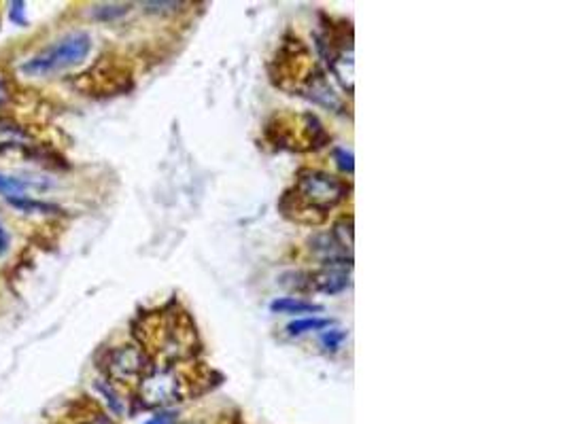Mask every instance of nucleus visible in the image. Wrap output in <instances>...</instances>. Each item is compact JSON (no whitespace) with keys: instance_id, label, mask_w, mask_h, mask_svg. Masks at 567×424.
<instances>
[{"instance_id":"nucleus-1","label":"nucleus","mask_w":567,"mask_h":424,"mask_svg":"<svg viewBox=\"0 0 567 424\" xmlns=\"http://www.w3.org/2000/svg\"><path fill=\"white\" fill-rule=\"evenodd\" d=\"M344 198L347 187L341 178L323 170H302L294 189L280 200V210L298 223L319 225L327 219V212L336 208Z\"/></svg>"},{"instance_id":"nucleus-11","label":"nucleus","mask_w":567,"mask_h":424,"mask_svg":"<svg viewBox=\"0 0 567 424\" xmlns=\"http://www.w3.org/2000/svg\"><path fill=\"white\" fill-rule=\"evenodd\" d=\"M344 339V331H326L323 333V344H326L327 348H332V350H336L338 346H341V342Z\"/></svg>"},{"instance_id":"nucleus-10","label":"nucleus","mask_w":567,"mask_h":424,"mask_svg":"<svg viewBox=\"0 0 567 424\" xmlns=\"http://www.w3.org/2000/svg\"><path fill=\"white\" fill-rule=\"evenodd\" d=\"M332 236H333V240L338 242V246L347 253V248L353 246V219L351 216L338 223L336 230L332 231Z\"/></svg>"},{"instance_id":"nucleus-15","label":"nucleus","mask_w":567,"mask_h":424,"mask_svg":"<svg viewBox=\"0 0 567 424\" xmlns=\"http://www.w3.org/2000/svg\"><path fill=\"white\" fill-rule=\"evenodd\" d=\"M9 246H11V236H9L7 227L3 225V221H0V257L9 251Z\"/></svg>"},{"instance_id":"nucleus-14","label":"nucleus","mask_w":567,"mask_h":424,"mask_svg":"<svg viewBox=\"0 0 567 424\" xmlns=\"http://www.w3.org/2000/svg\"><path fill=\"white\" fill-rule=\"evenodd\" d=\"M336 159H338V163H341L342 170H349V172H353V155H351V153H347L344 148H336Z\"/></svg>"},{"instance_id":"nucleus-6","label":"nucleus","mask_w":567,"mask_h":424,"mask_svg":"<svg viewBox=\"0 0 567 424\" xmlns=\"http://www.w3.org/2000/svg\"><path fill=\"white\" fill-rule=\"evenodd\" d=\"M34 140L30 132L15 121L0 119V151H13V148H28Z\"/></svg>"},{"instance_id":"nucleus-16","label":"nucleus","mask_w":567,"mask_h":424,"mask_svg":"<svg viewBox=\"0 0 567 424\" xmlns=\"http://www.w3.org/2000/svg\"><path fill=\"white\" fill-rule=\"evenodd\" d=\"M145 7H147V11H156V13H160V11H166V9H171V11L179 9L181 4L179 3H147Z\"/></svg>"},{"instance_id":"nucleus-7","label":"nucleus","mask_w":567,"mask_h":424,"mask_svg":"<svg viewBox=\"0 0 567 424\" xmlns=\"http://www.w3.org/2000/svg\"><path fill=\"white\" fill-rule=\"evenodd\" d=\"M270 310L285 312V314H306V312H321L323 307L317 304H310V301L295 299V297H283V299L272 301Z\"/></svg>"},{"instance_id":"nucleus-4","label":"nucleus","mask_w":567,"mask_h":424,"mask_svg":"<svg viewBox=\"0 0 567 424\" xmlns=\"http://www.w3.org/2000/svg\"><path fill=\"white\" fill-rule=\"evenodd\" d=\"M104 369L113 380L130 384V382H141L142 375L149 371V365H147L145 350L126 344V346L109 350L104 357Z\"/></svg>"},{"instance_id":"nucleus-13","label":"nucleus","mask_w":567,"mask_h":424,"mask_svg":"<svg viewBox=\"0 0 567 424\" xmlns=\"http://www.w3.org/2000/svg\"><path fill=\"white\" fill-rule=\"evenodd\" d=\"M26 4L24 3H11V21L13 24H19V26H26L28 24V19L24 18V9Z\"/></svg>"},{"instance_id":"nucleus-12","label":"nucleus","mask_w":567,"mask_h":424,"mask_svg":"<svg viewBox=\"0 0 567 424\" xmlns=\"http://www.w3.org/2000/svg\"><path fill=\"white\" fill-rule=\"evenodd\" d=\"M9 100H11V89H9L7 77H4V74L0 72V110H3L4 106L9 104Z\"/></svg>"},{"instance_id":"nucleus-3","label":"nucleus","mask_w":567,"mask_h":424,"mask_svg":"<svg viewBox=\"0 0 567 424\" xmlns=\"http://www.w3.org/2000/svg\"><path fill=\"white\" fill-rule=\"evenodd\" d=\"M183 378L174 369H149L141 378V401L149 407H166L181 401Z\"/></svg>"},{"instance_id":"nucleus-9","label":"nucleus","mask_w":567,"mask_h":424,"mask_svg":"<svg viewBox=\"0 0 567 424\" xmlns=\"http://www.w3.org/2000/svg\"><path fill=\"white\" fill-rule=\"evenodd\" d=\"M330 327V321L327 318H298V321L289 322L287 331L289 336H302V333L309 331H321V329Z\"/></svg>"},{"instance_id":"nucleus-8","label":"nucleus","mask_w":567,"mask_h":424,"mask_svg":"<svg viewBox=\"0 0 567 424\" xmlns=\"http://www.w3.org/2000/svg\"><path fill=\"white\" fill-rule=\"evenodd\" d=\"M7 201L13 206V208L28 212V215H54L57 210L54 204H47V201L33 200V198H15Z\"/></svg>"},{"instance_id":"nucleus-17","label":"nucleus","mask_w":567,"mask_h":424,"mask_svg":"<svg viewBox=\"0 0 567 424\" xmlns=\"http://www.w3.org/2000/svg\"><path fill=\"white\" fill-rule=\"evenodd\" d=\"M145 424H171V416H166V413H160V416L151 418V420H147Z\"/></svg>"},{"instance_id":"nucleus-18","label":"nucleus","mask_w":567,"mask_h":424,"mask_svg":"<svg viewBox=\"0 0 567 424\" xmlns=\"http://www.w3.org/2000/svg\"><path fill=\"white\" fill-rule=\"evenodd\" d=\"M83 424H113L109 420V418H104V416H94L92 420H88V422H83Z\"/></svg>"},{"instance_id":"nucleus-5","label":"nucleus","mask_w":567,"mask_h":424,"mask_svg":"<svg viewBox=\"0 0 567 424\" xmlns=\"http://www.w3.org/2000/svg\"><path fill=\"white\" fill-rule=\"evenodd\" d=\"M50 183L43 178H28V177H15V174L0 172V193L7 200L15 198H28L30 189H47Z\"/></svg>"},{"instance_id":"nucleus-2","label":"nucleus","mask_w":567,"mask_h":424,"mask_svg":"<svg viewBox=\"0 0 567 424\" xmlns=\"http://www.w3.org/2000/svg\"><path fill=\"white\" fill-rule=\"evenodd\" d=\"M89 49H92L89 34H86V32H71V34L56 41L54 45L45 47L43 51H39L30 60H26L19 66V71L26 77H50V74L62 72L66 68L81 64L88 57Z\"/></svg>"}]
</instances>
